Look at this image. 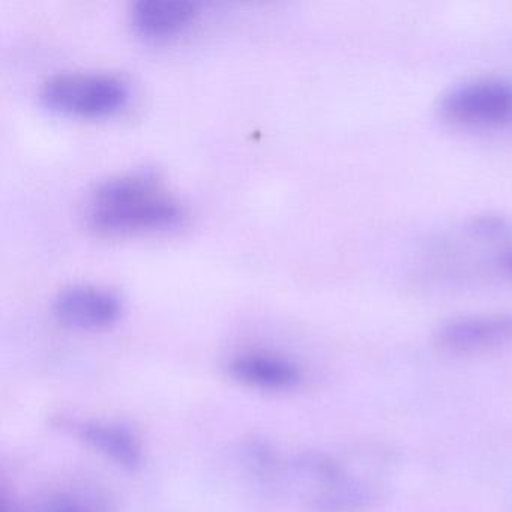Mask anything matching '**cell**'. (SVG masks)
<instances>
[{
  "label": "cell",
  "instance_id": "6da1fadb",
  "mask_svg": "<svg viewBox=\"0 0 512 512\" xmlns=\"http://www.w3.org/2000/svg\"><path fill=\"white\" fill-rule=\"evenodd\" d=\"M389 460L374 449L343 460L317 449L281 460L274 488L283 487L311 512H364L388 490Z\"/></svg>",
  "mask_w": 512,
  "mask_h": 512
},
{
  "label": "cell",
  "instance_id": "7a4b0ae2",
  "mask_svg": "<svg viewBox=\"0 0 512 512\" xmlns=\"http://www.w3.org/2000/svg\"><path fill=\"white\" fill-rule=\"evenodd\" d=\"M184 211L167 196L151 170L116 176L98 185L89 203V221L110 233L164 230L178 226Z\"/></svg>",
  "mask_w": 512,
  "mask_h": 512
},
{
  "label": "cell",
  "instance_id": "3957f363",
  "mask_svg": "<svg viewBox=\"0 0 512 512\" xmlns=\"http://www.w3.org/2000/svg\"><path fill=\"white\" fill-rule=\"evenodd\" d=\"M40 98L56 112L95 118L122 109L130 98V88L113 74L62 73L43 83Z\"/></svg>",
  "mask_w": 512,
  "mask_h": 512
},
{
  "label": "cell",
  "instance_id": "277c9868",
  "mask_svg": "<svg viewBox=\"0 0 512 512\" xmlns=\"http://www.w3.org/2000/svg\"><path fill=\"white\" fill-rule=\"evenodd\" d=\"M440 112L448 121L469 127L512 124V80L485 77L455 86L442 98Z\"/></svg>",
  "mask_w": 512,
  "mask_h": 512
},
{
  "label": "cell",
  "instance_id": "5b68a950",
  "mask_svg": "<svg viewBox=\"0 0 512 512\" xmlns=\"http://www.w3.org/2000/svg\"><path fill=\"white\" fill-rule=\"evenodd\" d=\"M434 346L449 356H475L512 347V313L476 314L443 323Z\"/></svg>",
  "mask_w": 512,
  "mask_h": 512
},
{
  "label": "cell",
  "instance_id": "8992f818",
  "mask_svg": "<svg viewBox=\"0 0 512 512\" xmlns=\"http://www.w3.org/2000/svg\"><path fill=\"white\" fill-rule=\"evenodd\" d=\"M53 314L68 328L95 331L118 322L122 302L110 290L95 286H73L58 293Z\"/></svg>",
  "mask_w": 512,
  "mask_h": 512
},
{
  "label": "cell",
  "instance_id": "52a82bcc",
  "mask_svg": "<svg viewBox=\"0 0 512 512\" xmlns=\"http://www.w3.org/2000/svg\"><path fill=\"white\" fill-rule=\"evenodd\" d=\"M236 382L259 391H292L301 385V368L286 356L268 352H248L236 356L229 364Z\"/></svg>",
  "mask_w": 512,
  "mask_h": 512
},
{
  "label": "cell",
  "instance_id": "ba28073f",
  "mask_svg": "<svg viewBox=\"0 0 512 512\" xmlns=\"http://www.w3.org/2000/svg\"><path fill=\"white\" fill-rule=\"evenodd\" d=\"M74 433L85 445L107 460L128 470L143 463V448L139 437L128 427L115 422L88 421L73 424Z\"/></svg>",
  "mask_w": 512,
  "mask_h": 512
},
{
  "label": "cell",
  "instance_id": "9c48e42d",
  "mask_svg": "<svg viewBox=\"0 0 512 512\" xmlns=\"http://www.w3.org/2000/svg\"><path fill=\"white\" fill-rule=\"evenodd\" d=\"M197 8L191 0H139L133 7V22L142 34L166 37L187 26Z\"/></svg>",
  "mask_w": 512,
  "mask_h": 512
},
{
  "label": "cell",
  "instance_id": "30bf717a",
  "mask_svg": "<svg viewBox=\"0 0 512 512\" xmlns=\"http://www.w3.org/2000/svg\"><path fill=\"white\" fill-rule=\"evenodd\" d=\"M4 512H103V503L100 497L91 491L79 490V488H62L52 491L37 500L29 511L10 505L4 500Z\"/></svg>",
  "mask_w": 512,
  "mask_h": 512
},
{
  "label": "cell",
  "instance_id": "8fae6325",
  "mask_svg": "<svg viewBox=\"0 0 512 512\" xmlns=\"http://www.w3.org/2000/svg\"><path fill=\"white\" fill-rule=\"evenodd\" d=\"M500 263H502V268L505 269L509 275H512V250L506 251V253L503 254Z\"/></svg>",
  "mask_w": 512,
  "mask_h": 512
}]
</instances>
